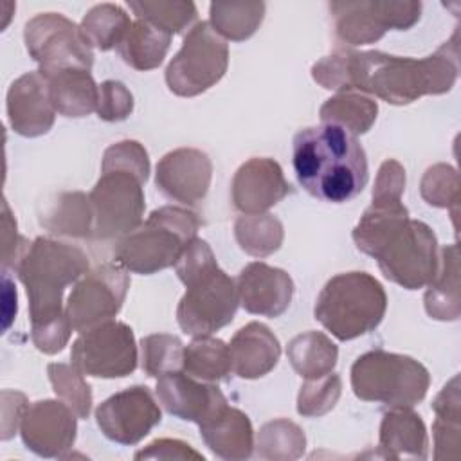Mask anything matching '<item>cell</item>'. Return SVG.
I'll return each instance as SVG.
<instances>
[{
  "label": "cell",
  "instance_id": "d590c367",
  "mask_svg": "<svg viewBox=\"0 0 461 461\" xmlns=\"http://www.w3.org/2000/svg\"><path fill=\"white\" fill-rule=\"evenodd\" d=\"M306 436L290 420L265 423L258 434V456L263 459H297L303 456Z\"/></svg>",
  "mask_w": 461,
  "mask_h": 461
},
{
  "label": "cell",
  "instance_id": "4dcf8cb0",
  "mask_svg": "<svg viewBox=\"0 0 461 461\" xmlns=\"http://www.w3.org/2000/svg\"><path fill=\"white\" fill-rule=\"evenodd\" d=\"M286 355L299 376L313 380L333 371L339 349L324 333L306 331L288 342Z\"/></svg>",
  "mask_w": 461,
  "mask_h": 461
},
{
  "label": "cell",
  "instance_id": "8fae6325",
  "mask_svg": "<svg viewBox=\"0 0 461 461\" xmlns=\"http://www.w3.org/2000/svg\"><path fill=\"white\" fill-rule=\"evenodd\" d=\"M23 40L41 74L70 68L90 72L94 65L92 47L83 38L81 27L59 13L31 18L23 29Z\"/></svg>",
  "mask_w": 461,
  "mask_h": 461
},
{
  "label": "cell",
  "instance_id": "9a60e30c",
  "mask_svg": "<svg viewBox=\"0 0 461 461\" xmlns=\"http://www.w3.org/2000/svg\"><path fill=\"white\" fill-rule=\"evenodd\" d=\"M162 420L158 403L146 385H131L106 398L95 409L101 432L119 445H135Z\"/></svg>",
  "mask_w": 461,
  "mask_h": 461
},
{
  "label": "cell",
  "instance_id": "7402d4cb",
  "mask_svg": "<svg viewBox=\"0 0 461 461\" xmlns=\"http://www.w3.org/2000/svg\"><path fill=\"white\" fill-rule=\"evenodd\" d=\"M229 351L234 375L254 380L268 375L277 366L281 346L268 326L254 321L234 333Z\"/></svg>",
  "mask_w": 461,
  "mask_h": 461
},
{
  "label": "cell",
  "instance_id": "3957f363",
  "mask_svg": "<svg viewBox=\"0 0 461 461\" xmlns=\"http://www.w3.org/2000/svg\"><path fill=\"white\" fill-rule=\"evenodd\" d=\"M292 164L301 187L330 203L353 200L369 178L364 148L355 135L333 124L301 130L294 137Z\"/></svg>",
  "mask_w": 461,
  "mask_h": 461
},
{
  "label": "cell",
  "instance_id": "5b68a950",
  "mask_svg": "<svg viewBox=\"0 0 461 461\" xmlns=\"http://www.w3.org/2000/svg\"><path fill=\"white\" fill-rule=\"evenodd\" d=\"M198 227L200 220L194 212L175 205L158 207L117 241L113 259L124 270L144 276L175 267L184 249L196 238Z\"/></svg>",
  "mask_w": 461,
  "mask_h": 461
},
{
  "label": "cell",
  "instance_id": "e575fe53",
  "mask_svg": "<svg viewBox=\"0 0 461 461\" xmlns=\"http://www.w3.org/2000/svg\"><path fill=\"white\" fill-rule=\"evenodd\" d=\"M283 223L272 214H243L234 223V238L241 250L254 258L274 254L283 243Z\"/></svg>",
  "mask_w": 461,
  "mask_h": 461
},
{
  "label": "cell",
  "instance_id": "2e32d148",
  "mask_svg": "<svg viewBox=\"0 0 461 461\" xmlns=\"http://www.w3.org/2000/svg\"><path fill=\"white\" fill-rule=\"evenodd\" d=\"M76 412L58 400L29 405L20 421V434L29 450L41 457H63L76 441Z\"/></svg>",
  "mask_w": 461,
  "mask_h": 461
},
{
  "label": "cell",
  "instance_id": "5bb4252c",
  "mask_svg": "<svg viewBox=\"0 0 461 461\" xmlns=\"http://www.w3.org/2000/svg\"><path fill=\"white\" fill-rule=\"evenodd\" d=\"M128 288L130 276L117 263H104L86 272L72 288L65 308L72 330L83 333L112 321L122 308Z\"/></svg>",
  "mask_w": 461,
  "mask_h": 461
},
{
  "label": "cell",
  "instance_id": "4fadbf2b",
  "mask_svg": "<svg viewBox=\"0 0 461 461\" xmlns=\"http://www.w3.org/2000/svg\"><path fill=\"white\" fill-rule=\"evenodd\" d=\"M337 36L349 45H366L380 40L385 31H405L420 20L421 4L412 0H360L333 2Z\"/></svg>",
  "mask_w": 461,
  "mask_h": 461
},
{
  "label": "cell",
  "instance_id": "603a6c76",
  "mask_svg": "<svg viewBox=\"0 0 461 461\" xmlns=\"http://www.w3.org/2000/svg\"><path fill=\"white\" fill-rule=\"evenodd\" d=\"M198 427L203 443L214 456L229 461H241L252 456V423L240 409L227 405L216 416Z\"/></svg>",
  "mask_w": 461,
  "mask_h": 461
},
{
  "label": "cell",
  "instance_id": "30bf717a",
  "mask_svg": "<svg viewBox=\"0 0 461 461\" xmlns=\"http://www.w3.org/2000/svg\"><path fill=\"white\" fill-rule=\"evenodd\" d=\"M144 180L126 169H101V178L88 194L92 236L101 241L121 240L142 223Z\"/></svg>",
  "mask_w": 461,
  "mask_h": 461
},
{
  "label": "cell",
  "instance_id": "8992f818",
  "mask_svg": "<svg viewBox=\"0 0 461 461\" xmlns=\"http://www.w3.org/2000/svg\"><path fill=\"white\" fill-rule=\"evenodd\" d=\"M387 295L367 272H346L331 277L321 290L313 315L339 340H353L373 331L384 319Z\"/></svg>",
  "mask_w": 461,
  "mask_h": 461
},
{
  "label": "cell",
  "instance_id": "f6af8a7d",
  "mask_svg": "<svg viewBox=\"0 0 461 461\" xmlns=\"http://www.w3.org/2000/svg\"><path fill=\"white\" fill-rule=\"evenodd\" d=\"M4 250H2V265H4V270H7L9 267H16L18 263V258L23 250V247L27 245V241L23 238H18L16 234V221L13 220L11 216V211L4 200Z\"/></svg>",
  "mask_w": 461,
  "mask_h": 461
},
{
  "label": "cell",
  "instance_id": "ba28073f",
  "mask_svg": "<svg viewBox=\"0 0 461 461\" xmlns=\"http://www.w3.org/2000/svg\"><path fill=\"white\" fill-rule=\"evenodd\" d=\"M371 258L378 261L385 279L407 290L427 286L439 267L436 234L427 223L411 218L396 223Z\"/></svg>",
  "mask_w": 461,
  "mask_h": 461
},
{
  "label": "cell",
  "instance_id": "d6a6232c",
  "mask_svg": "<svg viewBox=\"0 0 461 461\" xmlns=\"http://www.w3.org/2000/svg\"><path fill=\"white\" fill-rule=\"evenodd\" d=\"M211 27L225 40L243 41L263 22L265 2H212L209 7Z\"/></svg>",
  "mask_w": 461,
  "mask_h": 461
},
{
  "label": "cell",
  "instance_id": "83f0119b",
  "mask_svg": "<svg viewBox=\"0 0 461 461\" xmlns=\"http://www.w3.org/2000/svg\"><path fill=\"white\" fill-rule=\"evenodd\" d=\"M432 409L436 420L432 423L434 457L459 459V376L456 375L434 398Z\"/></svg>",
  "mask_w": 461,
  "mask_h": 461
},
{
  "label": "cell",
  "instance_id": "d6986e66",
  "mask_svg": "<svg viewBox=\"0 0 461 461\" xmlns=\"http://www.w3.org/2000/svg\"><path fill=\"white\" fill-rule=\"evenodd\" d=\"M7 117L11 128L23 137H38L52 128L56 108L49 79L40 70L20 76L9 86Z\"/></svg>",
  "mask_w": 461,
  "mask_h": 461
},
{
  "label": "cell",
  "instance_id": "836d02e7",
  "mask_svg": "<svg viewBox=\"0 0 461 461\" xmlns=\"http://www.w3.org/2000/svg\"><path fill=\"white\" fill-rule=\"evenodd\" d=\"M131 20L121 5L97 4L81 20L83 38L90 47L110 50L121 43Z\"/></svg>",
  "mask_w": 461,
  "mask_h": 461
},
{
  "label": "cell",
  "instance_id": "8d00e7d4",
  "mask_svg": "<svg viewBox=\"0 0 461 461\" xmlns=\"http://www.w3.org/2000/svg\"><path fill=\"white\" fill-rule=\"evenodd\" d=\"M128 7L137 18L153 23L155 27L173 34L185 31L196 20V5L193 2L158 0V2H128Z\"/></svg>",
  "mask_w": 461,
  "mask_h": 461
},
{
  "label": "cell",
  "instance_id": "4316f807",
  "mask_svg": "<svg viewBox=\"0 0 461 461\" xmlns=\"http://www.w3.org/2000/svg\"><path fill=\"white\" fill-rule=\"evenodd\" d=\"M171 34L155 27L153 23L137 18L131 22L117 50L126 65L135 70L146 72L157 68L169 49Z\"/></svg>",
  "mask_w": 461,
  "mask_h": 461
},
{
  "label": "cell",
  "instance_id": "7a4b0ae2",
  "mask_svg": "<svg viewBox=\"0 0 461 461\" xmlns=\"http://www.w3.org/2000/svg\"><path fill=\"white\" fill-rule=\"evenodd\" d=\"M14 270L27 292L34 346L47 355L63 351L72 331L63 292L88 272V256L74 245L40 236L23 247Z\"/></svg>",
  "mask_w": 461,
  "mask_h": 461
},
{
  "label": "cell",
  "instance_id": "f546056e",
  "mask_svg": "<svg viewBox=\"0 0 461 461\" xmlns=\"http://www.w3.org/2000/svg\"><path fill=\"white\" fill-rule=\"evenodd\" d=\"M376 113V101L360 92H339L319 110L322 124L339 126L355 137L371 130Z\"/></svg>",
  "mask_w": 461,
  "mask_h": 461
},
{
  "label": "cell",
  "instance_id": "f35d334b",
  "mask_svg": "<svg viewBox=\"0 0 461 461\" xmlns=\"http://www.w3.org/2000/svg\"><path fill=\"white\" fill-rule=\"evenodd\" d=\"M140 360L142 371L148 376L158 378L166 373L182 371L184 344L175 335H148L140 340Z\"/></svg>",
  "mask_w": 461,
  "mask_h": 461
},
{
  "label": "cell",
  "instance_id": "b9f144b4",
  "mask_svg": "<svg viewBox=\"0 0 461 461\" xmlns=\"http://www.w3.org/2000/svg\"><path fill=\"white\" fill-rule=\"evenodd\" d=\"M101 169H126L139 175L146 182L149 175L148 151L137 140H121L106 148Z\"/></svg>",
  "mask_w": 461,
  "mask_h": 461
},
{
  "label": "cell",
  "instance_id": "cb8c5ba5",
  "mask_svg": "<svg viewBox=\"0 0 461 461\" xmlns=\"http://www.w3.org/2000/svg\"><path fill=\"white\" fill-rule=\"evenodd\" d=\"M378 443L384 457L425 459L429 438L421 416L411 407H391L382 418Z\"/></svg>",
  "mask_w": 461,
  "mask_h": 461
},
{
  "label": "cell",
  "instance_id": "ab89813d",
  "mask_svg": "<svg viewBox=\"0 0 461 461\" xmlns=\"http://www.w3.org/2000/svg\"><path fill=\"white\" fill-rule=\"evenodd\" d=\"M420 191L429 205L452 209V216L456 218L459 205V176L452 166H430L421 178Z\"/></svg>",
  "mask_w": 461,
  "mask_h": 461
},
{
  "label": "cell",
  "instance_id": "f1b7e54d",
  "mask_svg": "<svg viewBox=\"0 0 461 461\" xmlns=\"http://www.w3.org/2000/svg\"><path fill=\"white\" fill-rule=\"evenodd\" d=\"M40 223L54 234L70 238L92 236V207L90 200L81 191L61 193L56 200L41 212Z\"/></svg>",
  "mask_w": 461,
  "mask_h": 461
},
{
  "label": "cell",
  "instance_id": "60d3db41",
  "mask_svg": "<svg viewBox=\"0 0 461 461\" xmlns=\"http://www.w3.org/2000/svg\"><path fill=\"white\" fill-rule=\"evenodd\" d=\"M340 398V376L328 373L321 378L306 380L297 396V412L306 418L330 412Z\"/></svg>",
  "mask_w": 461,
  "mask_h": 461
},
{
  "label": "cell",
  "instance_id": "44dd1931",
  "mask_svg": "<svg viewBox=\"0 0 461 461\" xmlns=\"http://www.w3.org/2000/svg\"><path fill=\"white\" fill-rule=\"evenodd\" d=\"M240 304L254 315L279 317L283 315L294 295L292 277L263 261L249 263L236 279Z\"/></svg>",
  "mask_w": 461,
  "mask_h": 461
},
{
  "label": "cell",
  "instance_id": "d4e9b609",
  "mask_svg": "<svg viewBox=\"0 0 461 461\" xmlns=\"http://www.w3.org/2000/svg\"><path fill=\"white\" fill-rule=\"evenodd\" d=\"M49 79L50 99L58 113L65 117H85L97 108V88L88 70H58L43 74Z\"/></svg>",
  "mask_w": 461,
  "mask_h": 461
},
{
  "label": "cell",
  "instance_id": "1f68e13d",
  "mask_svg": "<svg viewBox=\"0 0 461 461\" xmlns=\"http://www.w3.org/2000/svg\"><path fill=\"white\" fill-rule=\"evenodd\" d=\"M182 371L202 382H220L232 371L229 346L212 337H194L184 348Z\"/></svg>",
  "mask_w": 461,
  "mask_h": 461
},
{
  "label": "cell",
  "instance_id": "e0dca14e",
  "mask_svg": "<svg viewBox=\"0 0 461 461\" xmlns=\"http://www.w3.org/2000/svg\"><path fill=\"white\" fill-rule=\"evenodd\" d=\"M211 158L194 148H178L166 153L155 173L157 189L169 200L194 205L205 198L211 185Z\"/></svg>",
  "mask_w": 461,
  "mask_h": 461
},
{
  "label": "cell",
  "instance_id": "52a82bcc",
  "mask_svg": "<svg viewBox=\"0 0 461 461\" xmlns=\"http://www.w3.org/2000/svg\"><path fill=\"white\" fill-rule=\"evenodd\" d=\"M429 384L427 367L407 355L375 349L351 366V389L364 402L414 407L425 398Z\"/></svg>",
  "mask_w": 461,
  "mask_h": 461
},
{
  "label": "cell",
  "instance_id": "ffe728a7",
  "mask_svg": "<svg viewBox=\"0 0 461 461\" xmlns=\"http://www.w3.org/2000/svg\"><path fill=\"white\" fill-rule=\"evenodd\" d=\"M232 203L243 214H261L281 202L292 189L281 166L272 158H250L232 178Z\"/></svg>",
  "mask_w": 461,
  "mask_h": 461
},
{
  "label": "cell",
  "instance_id": "7c38bea8",
  "mask_svg": "<svg viewBox=\"0 0 461 461\" xmlns=\"http://www.w3.org/2000/svg\"><path fill=\"white\" fill-rule=\"evenodd\" d=\"M72 366L86 376L122 378L137 367V344L133 330L121 321L101 322L74 340Z\"/></svg>",
  "mask_w": 461,
  "mask_h": 461
},
{
  "label": "cell",
  "instance_id": "6da1fadb",
  "mask_svg": "<svg viewBox=\"0 0 461 461\" xmlns=\"http://www.w3.org/2000/svg\"><path fill=\"white\" fill-rule=\"evenodd\" d=\"M457 32L421 59L380 50H335L312 67V77L328 90L371 94L391 104H409L421 95L452 90L457 79Z\"/></svg>",
  "mask_w": 461,
  "mask_h": 461
},
{
  "label": "cell",
  "instance_id": "74e56055",
  "mask_svg": "<svg viewBox=\"0 0 461 461\" xmlns=\"http://www.w3.org/2000/svg\"><path fill=\"white\" fill-rule=\"evenodd\" d=\"M47 373L58 398L65 402L79 420L88 418L92 409V391L85 380V375L74 366L61 362L49 364Z\"/></svg>",
  "mask_w": 461,
  "mask_h": 461
},
{
  "label": "cell",
  "instance_id": "7bdbcfd3",
  "mask_svg": "<svg viewBox=\"0 0 461 461\" xmlns=\"http://www.w3.org/2000/svg\"><path fill=\"white\" fill-rule=\"evenodd\" d=\"M99 119L108 122L124 121L133 112V95L121 81H103L97 88V108Z\"/></svg>",
  "mask_w": 461,
  "mask_h": 461
},
{
  "label": "cell",
  "instance_id": "484cf974",
  "mask_svg": "<svg viewBox=\"0 0 461 461\" xmlns=\"http://www.w3.org/2000/svg\"><path fill=\"white\" fill-rule=\"evenodd\" d=\"M427 286L423 299L427 313L438 321H456L459 317V254L456 243L441 249L438 274Z\"/></svg>",
  "mask_w": 461,
  "mask_h": 461
},
{
  "label": "cell",
  "instance_id": "277c9868",
  "mask_svg": "<svg viewBox=\"0 0 461 461\" xmlns=\"http://www.w3.org/2000/svg\"><path fill=\"white\" fill-rule=\"evenodd\" d=\"M175 270L185 285L176 308L184 333L207 337L234 319L240 304L236 281L218 267L205 240L194 238L175 263Z\"/></svg>",
  "mask_w": 461,
  "mask_h": 461
},
{
  "label": "cell",
  "instance_id": "9c48e42d",
  "mask_svg": "<svg viewBox=\"0 0 461 461\" xmlns=\"http://www.w3.org/2000/svg\"><path fill=\"white\" fill-rule=\"evenodd\" d=\"M229 65V47L209 22H198L184 38L166 68L167 88L180 97H194L214 86Z\"/></svg>",
  "mask_w": 461,
  "mask_h": 461
},
{
  "label": "cell",
  "instance_id": "bcb514c9",
  "mask_svg": "<svg viewBox=\"0 0 461 461\" xmlns=\"http://www.w3.org/2000/svg\"><path fill=\"white\" fill-rule=\"evenodd\" d=\"M4 330H7L13 317L16 315V290L9 281L7 272H4Z\"/></svg>",
  "mask_w": 461,
  "mask_h": 461
},
{
  "label": "cell",
  "instance_id": "ac0fdd59",
  "mask_svg": "<svg viewBox=\"0 0 461 461\" xmlns=\"http://www.w3.org/2000/svg\"><path fill=\"white\" fill-rule=\"evenodd\" d=\"M155 394L169 414L198 425L211 420L229 405L216 385L202 380L198 382L184 371H173L158 376Z\"/></svg>",
  "mask_w": 461,
  "mask_h": 461
},
{
  "label": "cell",
  "instance_id": "ee69618b",
  "mask_svg": "<svg viewBox=\"0 0 461 461\" xmlns=\"http://www.w3.org/2000/svg\"><path fill=\"white\" fill-rule=\"evenodd\" d=\"M135 459H202L203 456L196 452L191 445L180 439H155L146 448L135 454Z\"/></svg>",
  "mask_w": 461,
  "mask_h": 461
}]
</instances>
